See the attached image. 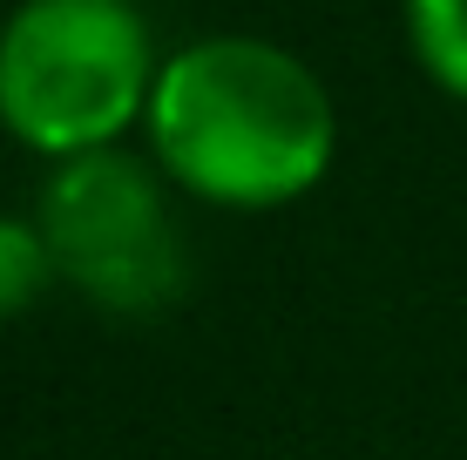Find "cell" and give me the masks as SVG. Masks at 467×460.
Returning a JSON list of instances; mask_svg holds the SVG:
<instances>
[{
	"mask_svg": "<svg viewBox=\"0 0 467 460\" xmlns=\"http://www.w3.org/2000/svg\"><path fill=\"white\" fill-rule=\"evenodd\" d=\"M150 156L217 210H285L326 183L339 108L326 82L265 35H203L176 47L150 95Z\"/></svg>",
	"mask_w": 467,
	"mask_h": 460,
	"instance_id": "1",
	"label": "cell"
},
{
	"mask_svg": "<svg viewBox=\"0 0 467 460\" xmlns=\"http://www.w3.org/2000/svg\"><path fill=\"white\" fill-rule=\"evenodd\" d=\"M156 75L136 0H21L0 27V129L47 163L122 149L150 122Z\"/></svg>",
	"mask_w": 467,
	"mask_h": 460,
	"instance_id": "2",
	"label": "cell"
},
{
	"mask_svg": "<svg viewBox=\"0 0 467 460\" xmlns=\"http://www.w3.org/2000/svg\"><path fill=\"white\" fill-rule=\"evenodd\" d=\"M35 224L55 278L109 319H163L190 291V250L170 217L163 177L136 149H88L47 163Z\"/></svg>",
	"mask_w": 467,
	"mask_h": 460,
	"instance_id": "3",
	"label": "cell"
},
{
	"mask_svg": "<svg viewBox=\"0 0 467 460\" xmlns=\"http://www.w3.org/2000/svg\"><path fill=\"white\" fill-rule=\"evenodd\" d=\"M407 47L433 88L467 102V0H407Z\"/></svg>",
	"mask_w": 467,
	"mask_h": 460,
	"instance_id": "4",
	"label": "cell"
},
{
	"mask_svg": "<svg viewBox=\"0 0 467 460\" xmlns=\"http://www.w3.org/2000/svg\"><path fill=\"white\" fill-rule=\"evenodd\" d=\"M55 278V258H47V237L35 217H0V325L21 319L27 305H41V291Z\"/></svg>",
	"mask_w": 467,
	"mask_h": 460,
	"instance_id": "5",
	"label": "cell"
},
{
	"mask_svg": "<svg viewBox=\"0 0 467 460\" xmlns=\"http://www.w3.org/2000/svg\"><path fill=\"white\" fill-rule=\"evenodd\" d=\"M0 27H7V21H0Z\"/></svg>",
	"mask_w": 467,
	"mask_h": 460,
	"instance_id": "6",
	"label": "cell"
}]
</instances>
